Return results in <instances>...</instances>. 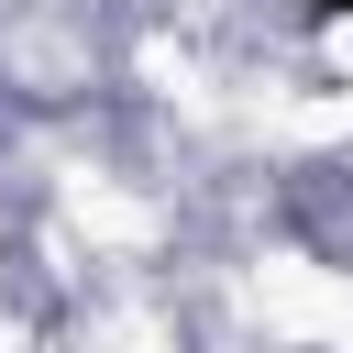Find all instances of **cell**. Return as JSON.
I'll use <instances>...</instances> for the list:
<instances>
[{
  "mask_svg": "<svg viewBox=\"0 0 353 353\" xmlns=\"http://www.w3.org/2000/svg\"><path fill=\"white\" fill-rule=\"evenodd\" d=\"M309 22H331V33H353V0H298Z\"/></svg>",
  "mask_w": 353,
  "mask_h": 353,
  "instance_id": "1",
  "label": "cell"
}]
</instances>
